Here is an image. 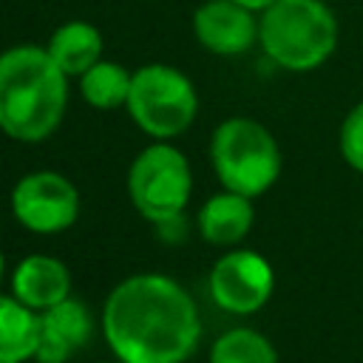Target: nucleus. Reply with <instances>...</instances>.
I'll return each mask as SVG.
<instances>
[{"mask_svg": "<svg viewBox=\"0 0 363 363\" xmlns=\"http://www.w3.org/2000/svg\"><path fill=\"white\" fill-rule=\"evenodd\" d=\"M102 332L122 363H184L201 337L196 301L159 272H139L111 289Z\"/></svg>", "mask_w": 363, "mask_h": 363, "instance_id": "nucleus-1", "label": "nucleus"}, {"mask_svg": "<svg viewBox=\"0 0 363 363\" xmlns=\"http://www.w3.org/2000/svg\"><path fill=\"white\" fill-rule=\"evenodd\" d=\"M68 108V77L45 45L20 43L0 54V130L14 142L48 139Z\"/></svg>", "mask_w": 363, "mask_h": 363, "instance_id": "nucleus-2", "label": "nucleus"}, {"mask_svg": "<svg viewBox=\"0 0 363 363\" xmlns=\"http://www.w3.org/2000/svg\"><path fill=\"white\" fill-rule=\"evenodd\" d=\"M264 54L295 74L320 68L337 45V20L323 0H275L258 17Z\"/></svg>", "mask_w": 363, "mask_h": 363, "instance_id": "nucleus-3", "label": "nucleus"}, {"mask_svg": "<svg viewBox=\"0 0 363 363\" xmlns=\"http://www.w3.org/2000/svg\"><path fill=\"white\" fill-rule=\"evenodd\" d=\"M210 162L221 187L247 199L264 196L284 167L275 136L250 116H230L213 130Z\"/></svg>", "mask_w": 363, "mask_h": 363, "instance_id": "nucleus-4", "label": "nucleus"}, {"mask_svg": "<svg viewBox=\"0 0 363 363\" xmlns=\"http://www.w3.org/2000/svg\"><path fill=\"white\" fill-rule=\"evenodd\" d=\"M125 108L147 136L164 142L193 125L199 96L187 74L167 62H147L133 71Z\"/></svg>", "mask_w": 363, "mask_h": 363, "instance_id": "nucleus-5", "label": "nucleus"}, {"mask_svg": "<svg viewBox=\"0 0 363 363\" xmlns=\"http://www.w3.org/2000/svg\"><path fill=\"white\" fill-rule=\"evenodd\" d=\"M193 193V170L187 156L167 145H147L128 167L130 204L156 227L182 216Z\"/></svg>", "mask_w": 363, "mask_h": 363, "instance_id": "nucleus-6", "label": "nucleus"}, {"mask_svg": "<svg viewBox=\"0 0 363 363\" xmlns=\"http://www.w3.org/2000/svg\"><path fill=\"white\" fill-rule=\"evenodd\" d=\"M11 216L37 235H54L74 227L79 216V190L57 170H34L11 187Z\"/></svg>", "mask_w": 363, "mask_h": 363, "instance_id": "nucleus-7", "label": "nucleus"}, {"mask_svg": "<svg viewBox=\"0 0 363 363\" xmlns=\"http://www.w3.org/2000/svg\"><path fill=\"white\" fill-rule=\"evenodd\" d=\"M275 289L269 261L252 250H230L210 269V298L233 315L258 312Z\"/></svg>", "mask_w": 363, "mask_h": 363, "instance_id": "nucleus-8", "label": "nucleus"}, {"mask_svg": "<svg viewBox=\"0 0 363 363\" xmlns=\"http://www.w3.org/2000/svg\"><path fill=\"white\" fill-rule=\"evenodd\" d=\"M193 34L210 54L238 57L258 43V17L235 0H204L193 14Z\"/></svg>", "mask_w": 363, "mask_h": 363, "instance_id": "nucleus-9", "label": "nucleus"}, {"mask_svg": "<svg viewBox=\"0 0 363 363\" xmlns=\"http://www.w3.org/2000/svg\"><path fill=\"white\" fill-rule=\"evenodd\" d=\"M37 320H40V343L34 354L37 363H65L91 337V315L85 303L77 298H65L62 303L37 312Z\"/></svg>", "mask_w": 363, "mask_h": 363, "instance_id": "nucleus-10", "label": "nucleus"}, {"mask_svg": "<svg viewBox=\"0 0 363 363\" xmlns=\"http://www.w3.org/2000/svg\"><path fill=\"white\" fill-rule=\"evenodd\" d=\"M11 295L34 312L51 309L71 298V272L54 255H26L11 272Z\"/></svg>", "mask_w": 363, "mask_h": 363, "instance_id": "nucleus-11", "label": "nucleus"}, {"mask_svg": "<svg viewBox=\"0 0 363 363\" xmlns=\"http://www.w3.org/2000/svg\"><path fill=\"white\" fill-rule=\"evenodd\" d=\"M252 221H255L252 199L230 190L210 196L199 210V233L207 244L216 247H235L238 241H244L247 233L252 230Z\"/></svg>", "mask_w": 363, "mask_h": 363, "instance_id": "nucleus-12", "label": "nucleus"}, {"mask_svg": "<svg viewBox=\"0 0 363 363\" xmlns=\"http://www.w3.org/2000/svg\"><path fill=\"white\" fill-rule=\"evenodd\" d=\"M45 51L65 77H82L102 60V34L85 20H68L51 34Z\"/></svg>", "mask_w": 363, "mask_h": 363, "instance_id": "nucleus-13", "label": "nucleus"}, {"mask_svg": "<svg viewBox=\"0 0 363 363\" xmlns=\"http://www.w3.org/2000/svg\"><path fill=\"white\" fill-rule=\"evenodd\" d=\"M40 343L37 312L14 295H0V363L34 360Z\"/></svg>", "mask_w": 363, "mask_h": 363, "instance_id": "nucleus-14", "label": "nucleus"}, {"mask_svg": "<svg viewBox=\"0 0 363 363\" xmlns=\"http://www.w3.org/2000/svg\"><path fill=\"white\" fill-rule=\"evenodd\" d=\"M130 82H133V74L122 62L99 60L94 68H88L79 77V94L91 108L113 111V108L128 105Z\"/></svg>", "mask_w": 363, "mask_h": 363, "instance_id": "nucleus-15", "label": "nucleus"}, {"mask_svg": "<svg viewBox=\"0 0 363 363\" xmlns=\"http://www.w3.org/2000/svg\"><path fill=\"white\" fill-rule=\"evenodd\" d=\"M210 363H278V352L261 332L238 326L213 343Z\"/></svg>", "mask_w": 363, "mask_h": 363, "instance_id": "nucleus-16", "label": "nucleus"}, {"mask_svg": "<svg viewBox=\"0 0 363 363\" xmlns=\"http://www.w3.org/2000/svg\"><path fill=\"white\" fill-rule=\"evenodd\" d=\"M337 145H340L343 162H346L352 170L363 173V99H360L357 105H352L349 113L343 116Z\"/></svg>", "mask_w": 363, "mask_h": 363, "instance_id": "nucleus-17", "label": "nucleus"}, {"mask_svg": "<svg viewBox=\"0 0 363 363\" xmlns=\"http://www.w3.org/2000/svg\"><path fill=\"white\" fill-rule=\"evenodd\" d=\"M235 3H241V6H247V9H252V11H264V9H269L275 0H235Z\"/></svg>", "mask_w": 363, "mask_h": 363, "instance_id": "nucleus-18", "label": "nucleus"}, {"mask_svg": "<svg viewBox=\"0 0 363 363\" xmlns=\"http://www.w3.org/2000/svg\"><path fill=\"white\" fill-rule=\"evenodd\" d=\"M3 269H6V258H3V252H0V281H3Z\"/></svg>", "mask_w": 363, "mask_h": 363, "instance_id": "nucleus-19", "label": "nucleus"}]
</instances>
